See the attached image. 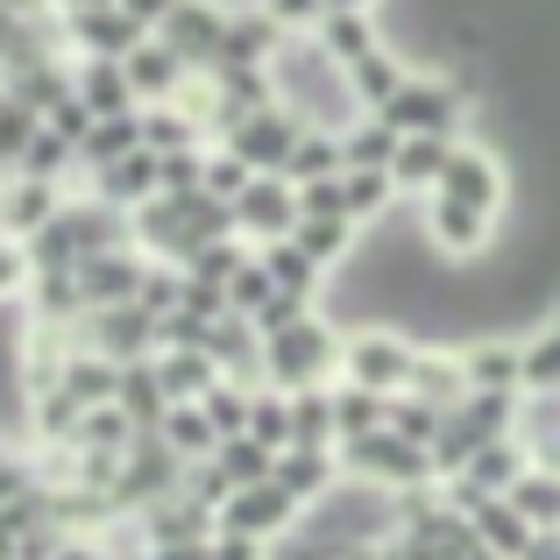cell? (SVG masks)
Segmentation results:
<instances>
[{
  "instance_id": "1",
  "label": "cell",
  "mask_w": 560,
  "mask_h": 560,
  "mask_svg": "<svg viewBox=\"0 0 560 560\" xmlns=\"http://www.w3.org/2000/svg\"><path fill=\"white\" fill-rule=\"evenodd\" d=\"M341 468H348V482H376V490H425V482H440V468H433V447H419V440H405V433H362V440H341Z\"/></svg>"
},
{
  "instance_id": "2",
  "label": "cell",
  "mask_w": 560,
  "mask_h": 560,
  "mask_svg": "<svg viewBox=\"0 0 560 560\" xmlns=\"http://www.w3.org/2000/svg\"><path fill=\"white\" fill-rule=\"evenodd\" d=\"M334 370H341V341H334V327H319L313 313H305L299 327L262 341V376H270L277 390H319Z\"/></svg>"
},
{
  "instance_id": "3",
  "label": "cell",
  "mask_w": 560,
  "mask_h": 560,
  "mask_svg": "<svg viewBox=\"0 0 560 560\" xmlns=\"http://www.w3.org/2000/svg\"><path fill=\"white\" fill-rule=\"evenodd\" d=\"M468 114V93L454 79H405V93H390L376 107V121H390L397 136H454Z\"/></svg>"
},
{
  "instance_id": "4",
  "label": "cell",
  "mask_w": 560,
  "mask_h": 560,
  "mask_svg": "<svg viewBox=\"0 0 560 560\" xmlns=\"http://www.w3.org/2000/svg\"><path fill=\"white\" fill-rule=\"evenodd\" d=\"M411 362H419V341H405V334H348L341 341V383H362V390H383V397H397V390H411Z\"/></svg>"
},
{
  "instance_id": "5",
  "label": "cell",
  "mask_w": 560,
  "mask_h": 560,
  "mask_svg": "<svg viewBox=\"0 0 560 560\" xmlns=\"http://www.w3.org/2000/svg\"><path fill=\"white\" fill-rule=\"evenodd\" d=\"M305 525V504L284 490V482H248V490H234L228 504H220V533H248V539H284V533H299Z\"/></svg>"
},
{
  "instance_id": "6",
  "label": "cell",
  "mask_w": 560,
  "mask_h": 560,
  "mask_svg": "<svg viewBox=\"0 0 560 560\" xmlns=\"http://www.w3.org/2000/svg\"><path fill=\"white\" fill-rule=\"evenodd\" d=\"M79 348H93V355H107V362H150L156 348V313H142V305H100V313H85L79 319Z\"/></svg>"
},
{
  "instance_id": "7",
  "label": "cell",
  "mask_w": 560,
  "mask_h": 560,
  "mask_svg": "<svg viewBox=\"0 0 560 560\" xmlns=\"http://www.w3.org/2000/svg\"><path fill=\"white\" fill-rule=\"evenodd\" d=\"M440 191H447V199H462V206H476V213H504V199H511V171H504V156L482 150V142H454Z\"/></svg>"
},
{
  "instance_id": "8",
  "label": "cell",
  "mask_w": 560,
  "mask_h": 560,
  "mask_svg": "<svg viewBox=\"0 0 560 560\" xmlns=\"http://www.w3.org/2000/svg\"><path fill=\"white\" fill-rule=\"evenodd\" d=\"M425 242L447 262H476V256H490V242H497V213H476V206L433 191V199H425Z\"/></svg>"
},
{
  "instance_id": "9",
  "label": "cell",
  "mask_w": 560,
  "mask_h": 560,
  "mask_svg": "<svg viewBox=\"0 0 560 560\" xmlns=\"http://www.w3.org/2000/svg\"><path fill=\"white\" fill-rule=\"evenodd\" d=\"M299 185L284 178V171H256V185L234 199V228L256 234V242H284L291 228H299Z\"/></svg>"
},
{
  "instance_id": "10",
  "label": "cell",
  "mask_w": 560,
  "mask_h": 560,
  "mask_svg": "<svg viewBox=\"0 0 560 560\" xmlns=\"http://www.w3.org/2000/svg\"><path fill=\"white\" fill-rule=\"evenodd\" d=\"M299 142H305V114H277V107H262V114H248V121L228 136V150L242 156L248 171H284Z\"/></svg>"
},
{
  "instance_id": "11",
  "label": "cell",
  "mask_w": 560,
  "mask_h": 560,
  "mask_svg": "<svg viewBox=\"0 0 560 560\" xmlns=\"http://www.w3.org/2000/svg\"><path fill=\"white\" fill-rule=\"evenodd\" d=\"M164 43L185 57V65H220V43H228L220 0H178V8L164 14Z\"/></svg>"
},
{
  "instance_id": "12",
  "label": "cell",
  "mask_w": 560,
  "mask_h": 560,
  "mask_svg": "<svg viewBox=\"0 0 560 560\" xmlns=\"http://www.w3.org/2000/svg\"><path fill=\"white\" fill-rule=\"evenodd\" d=\"M142 277H150V262L136 256V248H107V256H85L79 262V284H85V305H136Z\"/></svg>"
},
{
  "instance_id": "13",
  "label": "cell",
  "mask_w": 560,
  "mask_h": 560,
  "mask_svg": "<svg viewBox=\"0 0 560 560\" xmlns=\"http://www.w3.org/2000/svg\"><path fill=\"white\" fill-rule=\"evenodd\" d=\"M341 476H348V468H341V454H334V447H284V454H277V482H284L305 511L327 504Z\"/></svg>"
},
{
  "instance_id": "14",
  "label": "cell",
  "mask_w": 560,
  "mask_h": 560,
  "mask_svg": "<svg viewBox=\"0 0 560 560\" xmlns=\"http://www.w3.org/2000/svg\"><path fill=\"white\" fill-rule=\"evenodd\" d=\"M462 362H468V390H525V341H511V334L468 341Z\"/></svg>"
},
{
  "instance_id": "15",
  "label": "cell",
  "mask_w": 560,
  "mask_h": 560,
  "mask_svg": "<svg viewBox=\"0 0 560 560\" xmlns=\"http://www.w3.org/2000/svg\"><path fill=\"white\" fill-rule=\"evenodd\" d=\"M468 518H476V533H482V547H490L497 560H525V547H533V518H525L511 497H482V504H468Z\"/></svg>"
},
{
  "instance_id": "16",
  "label": "cell",
  "mask_w": 560,
  "mask_h": 560,
  "mask_svg": "<svg viewBox=\"0 0 560 560\" xmlns=\"http://www.w3.org/2000/svg\"><path fill=\"white\" fill-rule=\"evenodd\" d=\"M447 156H454V136H405L397 142V164H390L397 191H425L433 199L440 178H447Z\"/></svg>"
},
{
  "instance_id": "17",
  "label": "cell",
  "mask_w": 560,
  "mask_h": 560,
  "mask_svg": "<svg viewBox=\"0 0 560 560\" xmlns=\"http://www.w3.org/2000/svg\"><path fill=\"white\" fill-rule=\"evenodd\" d=\"M121 65H128V85H136L142 107H156V100H171L185 85V57L171 50V43H142V50H128Z\"/></svg>"
},
{
  "instance_id": "18",
  "label": "cell",
  "mask_w": 560,
  "mask_h": 560,
  "mask_svg": "<svg viewBox=\"0 0 560 560\" xmlns=\"http://www.w3.org/2000/svg\"><path fill=\"white\" fill-rule=\"evenodd\" d=\"M79 100L100 114V121H107V114H136L142 107L136 85H128V65H121V57H93V65L79 71Z\"/></svg>"
},
{
  "instance_id": "19",
  "label": "cell",
  "mask_w": 560,
  "mask_h": 560,
  "mask_svg": "<svg viewBox=\"0 0 560 560\" xmlns=\"http://www.w3.org/2000/svg\"><path fill=\"white\" fill-rule=\"evenodd\" d=\"M142 28L150 22H136L128 8H85L79 14V43L93 57H128V50H142Z\"/></svg>"
},
{
  "instance_id": "20",
  "label": "cell",
  "mask_w": 560,
  "mask_h": 560,
  "mask_svg": "<svg viewBox=\"0 0 560 560\" xmlns=\"http://www.w3.org/2000/svg\"><path fill=\"white\" fill-rule=\"evenodd\" d=\"M156 376H164L171 405H199V397L220 383V362L199 355V348H164V355H156Z\"/></svg>"
},
{
  "instance_id": "21",
  "label": "cell",
  "mask_w": 560,
  "mask_h": 560,
  "mask_svg": "<svg viewBox=\"0 0 560 560\" xmlns=\"http://www.w3.org/2000/svg\"><path fill=\"white\" fill-rule=\"evenodd\" d=\"M511 504L533 518V533H560V468H525L518 482H511Z\"/></svg>"
},
{
  "instance_id": "22",
  "label": "cell",
  "mask_w": 560,
  "mask_h": 560,
  "mask_svg": "<svg viewBox=\"0 0 560 560\" xmlns=\"http://www.w3.org/2000/svg\"><path fill=\"white\" fill-rule=\"evenodd\" d=\"M405 79H411V71L397 65L390 50H376V57H362V65H348V93H355L362 114H376L390 93H405Z\"/></svg>"
},
{
  "instance_id": "23",
  "label": "cell",
  "mask_w": 560,
  "mask_h": 560,
  "mask_svg": "<svg viewBox=\"0 0 560 560\" xmlns=\"http://www.w3.org/2000/svg\"><path fill=\"white\" fill-rule=\"evenodd\" d=\"M334 425H341V440L383 433V425H390V397L362 390V383H341V390H334Z\"/></svg>"
},
{
  "instance_id": "24",
  "label": "cell",
  "mask_w": 560,
  "mask_h": 560,
  "mask_svg": "<svg viewBox=\"0 0 560 560\" xmlns=\"http://www.w3.org/2000/svg\"><path fill=\"white\" fill-rule=\"evenodd\" d=\"M341 171H348L341 136H334V128H305V142L291 150L284 178H291V185H313V178H341Z\"/></svg>"
},
{
  "instance_id": "25",
  "label": "cell",
  "mask_w": 560,
  "mask_h": 560,
  "mask_svg": "<svg viewBox=\"0 0 560 560\" xmlns=\"http://www.w3.org/2000/svg\"><path fill=\"white\" fill-rule=\"evenodd\" d=\"M397 128L390 121H376V114H362V128H348L341 136V156H348V171H390L397 164Z\"/></svg>"
},
{
  "instance_id": "26",
  "label": "cell",
  "mask_w": 560,
  "mask_h": 560,
  "mask_svg": "<svg viewBox=\"0 0 560 560\" xmlns=\"http://www.w3.org/2000/svg\"><path fill=\"white\" fill-rule=\"evenodd\" d=\"M142 150V114H107V121L93 128V136L79 142V156L93 171H107V164H121V156H136Z\"/></svg>"
},
{
  "instance_id": "27",
  "label": "cell",
  "mask_w": 560,
  "mask_h": 560,
  "mask_svg": "<svg viewBox=\"0 0 560 560\" xmlns=\"http://www.w3.org/2000/svg\"><path fill=\"white\" fill-rule=\"evenodd\" d=\"M256 256H262V270L277 277V291H299V299H313V291H319V262L305 256L291 234H284V242H262Z\"/></svg>"
},
{
  "instance_id": "28",
  "label": "cell",
  "mask_w": 560,
  "mask_h": 560,
  "mask_svg": "<svg viewBox=\"0 0 560 560\" xmlns=\"http://www.w3.org/2000/svg\"><path fill=\"white\" fill-rule=\"evenodd\" d=\"M213 462L228 468V482H234V490H248V482H270V476H277V447H262L256 433L220 440V454H213Z\"/></svg>"
},
{
  "instance_id": "29",
  "label": "cell",
  "mask_w": 560,
  "mask_h": 560,
  "mask_svg": "<svg viewBox=\"0 0 560 560\" xmlns=\"http://www.w3.org/2000/svg\"><path fill=\"white\" fill-rule=\"evenodd\" d=\"M560 390V313L525 334V397Z\"/></svg>"
},
{
  "instance_id": "30",
  "label": "cell",
  "mask_w": 560,
  "mask_h": 560,
  "mask_svg": "<svg viewBox=\"0 0 560 560\" xmlns=\"http://www.w3.org/2000/svg\"><path fill=\"white\" fill-rule=\"evenodd\" d=\"M164 440H171V454H185V462L220 454V433H213V419H206L199 405H171L164 411Z\"/></svg>"
},
{
  "instance_id": "31",
  "label": "cell",
  "mask_w": 560,
  "mask_h": 560,
  "mask_svg": "<svg viewBox=\"0 0 560 560\" xmlns=\"http://www.w3.org/2000/svg\"><path fill=\"white\" fill-rule=\"evenodd\" d=\"M319 28H327V50H334V65H341V71L383 50L376 28H370V14H319Z\"/></svg>"
},
{
  "instance_id": "32",
  "label": "cell",
  "mask_w": 560,
  "mask_h": 560,
  "mask_svg": "<svg viewBox=\"0 0 560 560\" xmlns=\"http://www.w3.org/2000/svg\"><path fill=\"white\" fill-rule=\"evenodd\" d=\"M248 405H256V390H248V383H228V376H220L213 390L199 397V411H206V419H213V433H220V440L248 433Z\"/></svg>"
},
{
  "instance_id": "33",
  "label": "cell",
  "mask_w": 560,
  "mask_h": 560,
  "mask_svg": "<svg viewBox=\"0 0 560 560\" xmlns=\"http://www.w3.org/2000/svg\"><path fill=\"white\" fill-rule=\"evenodd\" d=\"M248 433H256L262 447L284 454L291 440H299V425H291V390H256V405H248Z\"/></svg>"
},
{
  "instance_id": "34",
  "label": "cell",
  "mask_w": 560,
  "mask_h": 560,
  "mask_svg": "<svg viewBox=\"0 0 560 560\" xmlns=\"http://www.w3.org/2000/svg\"><path fill=\"white\" fill-rule=\"evenodd\" d=\"M291 242H299L305 256L327 270V262H341L348 248H355V220H299V228H291Z\"/></svg>"
},
{
  "instance_id": "35",
  "label": "cell",
  "mask_w": 560,
  "mask_h": 560,
  "mask_svg": "<svg viewBox=\"0 0 560 560\" xmlns=\"http://www.w3.org/2000/svg\"><path fill=\"white\" fill-rule=\"evenodd\" d=\"M341 191H348V220H376L383 206H390V191H397V178L390 171H341Z\"/></svg>"
},
{
  "instance_id": "36",
  "label": "cell",
  "mask_w": 560,
  "mask_h": 560,
  "mask_svg": "<svg viewBox=\"0 0 560 560\" xmlns=\"http://www.w3.org/2000/svg\"><path fill=\"white\" fill-rule=\"evenodd\" d=\"M440 425H447V411H440V405H425V397H411V390L390 397V433H405V440H419V447H433Z\"/></svg>"
},
{
  "instance_id": "37",
  "label": "cell",
  "mask_w": 560,
  "mask_h": 560,
  "mask_svg": "<svg viewBox=\"0 0 560 560\" xmlns=\"http://www.w3.org/2000/svg\"><path fill=\"white\" fill-rule=\"evenodd\" d=\"M36 136H43V114L22 107V100H0V164H22Z\"/></svg>"
},
{
  "instance_id": "38",
  "label": "cell",
  "mask_w": 560,
  "mask_h": 560,
  "mask_svg": "<svg viewBox=\"0 0 560 560\" xmlns=\"http://www.w3.org/2000/svg\"><path fill=\"white\" fill-rule=\"evenodd\" d=\"M270 299H277V277L262 270V256H248L242 270H234V284H228V305H234L242 319H256V313H262Z\"/></svg>"
},
{
  "instance_id": "39",
  "label": "cell",
  "mask_w": 560,
  "mask_h": 560,
  "mask_svg": "<svg viewBox=\"0 0 560 560\" xmlns=\"http://www.w3.org/2000/svg\"><path fill=\"white\" fill-rule=\"evenodd\" d=\"M28 284H36V256H28V242H22V234H8V228H0V305H8V299H22Z\"/></svg>"
},
{
  "instance_id": "40",
  "label": "cell",
  "mask_w": 560,
  "mask_h": 560,
  "mask_svg": "<svg viewBox=\"0 0 560 560\" xmlns=\"http://www.w3.org/2000/svg\"><path fill=\"white\" fill-rule=\"evenodd\" d=\"M71 150H79V142H65L57 128H43V136L28 142V156H22V178H43V185H57V171L71 164Z\"/></svg>"
},
{
  "instance_id": "41",
  "label": "cell",
  "mask_w": 560,
  "mask_h": 560,
  "mask_svg": "<svg viewBox=\"0 0 560 560\" xmlns=\"http://www.w3.org/2000/svg\"><path fill=\"white\" fill-rule=\"evenodd\" d=\"M248 185H256V171H248L234 150H228V156H206V191H213V199H228V206H234Z\"/></svg>"
},
{
  "instance_id": "42",
  "label": "cell",
  "mask_w": 560,
  "mask_h": 560,
  "mask_svg": "<svg viewBox=\"0 0 560 560\" xmlns=\"http://www.w3.org/2000/svg\"><path fill=\"white\" fill-rule=\"evenodd\" d=\"M242 262H248V256H242L234 242H206L199 256L185 262V270H191V277H206V284H234V270H242Z\"/></svg>"
},
{
  "instance_id": "43",
  "label": "cell",
  "mask_w": 560,
  "mask_h": 560,
  "mask_svg": "<svg viewBox=\"0 0 560 560\" xmlns=\"http://www.w3.org/2000/svg\"><path fill=\"white\" fill-rule=\"evenodd\" d=\"M171 114V107H164ZM164 114H142V142H150L156 156H171V150H199V128L191 121H164Z\"/></svg>"
},
{
  "instance_id": "44",
  "label": "cell",
  "mask_w": 560,
  "mask_h": 560,
  "mask_svg": "<svg viewBox=\"0 0 560 560\" xmlns=\"http://www.w3.org/2000/svg\"><path fill=\"white\" fill-rule=\"evenodd\" d=\"M213 560H270V547L248 533H213Z\"/></svg>"
},
{
  "instance_id": "45",
  "label": "cell",
  "mask_w": 560,
  "mask_h": 560,
  "mask_svg": "<svg viewBox=\"0 0 560 560\" xmlns=\"http://www.w3.org/2000/svg\"><path fill=\"white\" fill-rule=\"evenodd\" d=\"M262 14H270L277 28H291V22H313V14H327V0H262Z\"/></svg>"
},
{
  "instance_id": "46",
  "label": "cell",
  "mask_w": 560,
  "mask_h": 560,
  "mask_svg": "<svg viewBox=\"0 0 560 560\" xmlns=\"http://www.w3.org/2000/svg\"><path fill=\"white\" fill-rule=\"evenodd\" d=\"M50 560H114V553H107V539H93V533H65V547Z\"/></svg>"
},
{
  "instance_id": "47",
  "label": "cell",
  "mask_w": 560,
  "mask_h": 560,
  "mask_svg": "<svg viewBox=\"0 0 560 560\" xmlns=\"http://www.w3.org/2000/svg\"><path fill=\"white\" fill-rule=\"evenodd\" d=\"M114 8H128L136 22H150V28H164V14L178 8V0H114Z\"/></svg>"
},
{
  "instance_id": "48",
  "label": "cell",
  "mask_w": 560,
  "mask_h": 560,
  "mask_svg": "<svg viewBox=\"0 0 560 560\" xmlns=\"http://www.w3.org/2000/svg\"><path fill=\"white\" fill-rule=\"evenodd\" d=\"M150 560H213V539L206 547H150Z\"/></svg>"
},
{
  "instance_id": "49",
  "label": "cell",
  "mask_w": 560,
  "mask_h": 560,
  "mask_svg": "<svg viewBox=\"0 0 560 560\" xmlns=\"http://www.w3.org/2000/svg\"><path fill=\"white\" fill-rule=\"evenodd\" d=\"M376 0H327V14H370Z\"/></svg>"
},
{
  "instance_id": "50",
  "label": "cell",
  "mask_w": 560,
  "mask_h": 560,
  "mask_svg": "<svg viewBox=\"0 0 560 560\" xmlns=\"http://www.w3.org/2000/svg\"><path fill=\"white\" fill-rule=\"evenodd\" d=\"M65 8H79V14H85V8H114V0H65Z\"/></svg>"
},
{
  "instance_id": "51",
  "label": "cell",
  "mask_w": 560,
  "mask_h": 560,
  "mask_svg": "<svg viewBox=\"0 0 560 560\" xmlns=\"http://www.w3.org/2000/svg\"><path fill=\"white\" fill-rule=\"evenodd\" d=\"M8 462H14V454H8V447H0V468H8Z\"/></svg>"
},
{
  "instance_id": "52",
  "label": "cell",
  "mask_w": 560,
  "mask_h": 560,
  "mask_svg": "<svg viewBox=\"0 0 560 560\" xmlns=\"http://www.w3.org/2000/svg\"><path fill=\"white\" fill-rule=\"evenodd\" d=\"M0 100H8V93H0Z\"/></svg>"
}]
</instances>
